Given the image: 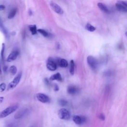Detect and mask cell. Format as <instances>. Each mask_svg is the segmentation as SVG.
I'll list each match as a JSON object with an SVG mask.
<instances>
[{
	"label": "cell",
	"instance_id": "17",
	"mask_svg": "<svg viewBox=\"0 0 127 127\" xmlns=\"http://www.w3.org/2000/svg\"><path fill=\"white\" fill-rule=\"evenodd\" d=\"M29 29L32 35H35L37 33V30L36 25H30L29 26Z\"/></svg>",
	"mask_w": 127,
	"mask_h": 127
},
{
	"label": "cell",
	"instance_id": "16",
	"mask_svg": "<svg viewBox=\"0 0 127 127\" xmlns=\"http://www.w3.org/2000/svg\"><path fill=\"white\" fill-rule=\"evenodd\" d=\"M50 80H58L61 81L62 80V78L61 74L60 73L55 74L52 76H51L50 78Z\"/></svg>",
	"mask_w": 127,
	"mask_h": 127
},
{
	"label": "cell",
	"instance_id": "27",
	"mask_svg": "<svg viewBox=\"0 0 127 127\" xmlns=\"http://www.w3.org/2000/svg\"><path fill=\"white\" fill-rule=\"evenodd\" d=\"M54 89L56 91H57L59 90V87L58 86L57 84H54Z\"/></svg>",
	"mask_w": 127,
	"mask_h": 127
},
{
	"label": "cell",
	"instance_id": "12",
	"mask_svg": "<svg viewBox=\"0 0 127 127\" xmlns=\"http://www.w3.org/2000/svg\"><path fill=\"white\" fill-rule=\"evenodd\" d=\"M0 31L4 34V35L7 37L8 38L9 37V33L7 29V28L5 27V25L4 24V23L0 17Z\"/></svg>",
	"mask_w": 127,
	"mask_h": 127
},
{
	"label": "cell",
	"instance_id": "4",
	"mask_svg": "<svg viewBox=\"0 0 127 127\" xmlns=\"http://www.w3.org/2000/svg\"><path fill=\"white\" fill-rule=\"evenodd\" d=\"M21 77H22V73L20 72L16 76L13 81H12L9 84H8L7 89L9 90L14 88L17 86L18 85V84L20 82Z\"/></svg>",
	"mask_w": 127,
	"mask_h": 127
},
{
	"label": "cell",
	"instance_id": "31",
	"mask_svg": "<svg viewBox=\"0 0 127 127\" xmlns=\"http://www.w3.org/2000/svg\"><path fill=\"white\" fill-rule=\"evenodd\" d=\"M2 73V68H1V64H0V75H1Z\"/></svg>",
	"mask_w": 127,
	"mask_h": 127
},
{
	"label": "cell",
	"instance_id": "14",
	"mask_svg": "<svg viewBox=\"0 0 127 127\" xmlns=\"http://www.w3.org/2000/svg\"><path fill=\"white\" fill-rule=\"evenodd\" d=\"M56 63H57L59 66L62 67H66L68 66L67 61L64 59L59 58L56 61Z\"/></svg>",
	"mask_w": 127,
	"mask_h": 127
},
{
	"label": "cell",
	"instance_id": "2",
	"mask_svg": "<svg viewBox=\"0 0 127 127\" xmlns=\"http://www.w3.org/2000/svg\"><path fill=\"white\" fill-rule=\"evenodd\" d=\"M87 62L90 68L94 71H96L98 68V62L96 59L92 56H89L87 58Z\"/></svg>",
	"mask_w": 127,
	"mask_h": 127
},
{
	"label": "cell",
	"instance_id": "10",
	"mask_svg": "<svg viewBox=\"0 0 127 127\" xmlns=\"http://www.w3.org/2000/svg\"><path fill=\"white\" fill-rule=\"evenodd\" d=\"M87 119L85 117L79 115H75L73 118L74 122L77 125H81L86 122Z\"/></svg>",
	"mask_w": 127,
	"mask_h": 127
},
{
	"label": "cell",
	"instance_id": "6",
	"mask_svg": "<svg viewBox=\"0 0 127 127\" xmlns=\"http://www.w3.org/2000/svg\"><path fill=\"white\" fill-rule=\"evenodd\" d=\"M46 67L51 71H54L57 69V63L55 60L52 58H49L47 61Z\"/></svg>",
	"mask_w": 127,
	"mask_h": 127
},
{
	"label": "cell",
	"instance_id": "25",
	"mask_svg": "<svg viewBox=\"0 0 127 127\" xmlns=\"http://www.w3.org/2000/svg\"><path fill=\"white\" fill-rule=\"evenodd\" d=\"M6 88V84L5 83H2L0 84V91L3 92Z\"/></svg>",
	"mask_w": 127,
	"mask_h": 127
},
{
	"label": "cell",
	"instance_id": "13",
	"mask_svg": "<svg viewBox=\"0 0 127 127\" xmlns=\"http://www.w3.org/2000/svg\"><path fill=\"white\" fill-rule=\"evenodd\" d=\"M78 91H79L78 88L74 86H70L67 88V93L72 95L76 94Z\"/></svg>",
	"mask_w": 127,
	"mask_h": 127
},
{
	"label": "cell",
	"instance_id": "7",
	"mask_svg": "<svg viewBox=\"0 0 127 127\" xmlns=\"http://www.w3.org/2000/svg\"><path fill=\"white\" fill-rule=\"evenodd\" d=\"M116 7L118 11L122 12H127V3L126 1H117L116 4Z\"/></svg>",
	"mask_w": 127,
	"mask_h": 127
},
{
	"label": "cell",
	"instance_id": "23",
	"mask_svg": "<svg viewBox=\"0 0 127 127\" xmlns=\"http://www.w3.org/2000/svg\"><path fill=\"white\" fill-rule=\"evenodd\" d=\"M5 43H3L2 45V49H1V60L2 62H3L4 61V53H5Z\"/></svg>",
	"mask_w": 127,
	"mask_h": 127
},
{
	"label": "cell",
	"instance_id": "5",
	"mask_svg": "<svg viewBox=\"0 0 127 127\" xmlns=\"http://www.w3.org/2000/svg\"><path fill=\"white\" fill-rule=\"evenodd\" d=\"M29 112V111L28 108H23L20 109V110L15 114L14 118L15 119H21V118H22L25 116H27Z\"/></svg>",
	"mask_w": 127,
	"mask_h": 127
},
{
	"label": "cell",
	"instance_id": "8",
	"mask_svg": "<svg viewBox=\"0 0 127 127\" xmlns=\"http://www.w3.org/2000/svg\"><path fill=\"white\" fill-rule=\"evenodd\" d=\"M36 98L40 102L46 103H49L50 102V99L48 96L44 94H41V93H38L36 95Z\"/></svg>",
	"mask_w": 127,
	"mask_h": 127
},
{
	"label": "cell",
	"instance_id": "9",
	"mask_svg": "<svg viewBox=\"0 0 127 127\" xmlns=\"http://www.w3.org/2000/svg\"><path fill=\"white\" fill-rule=\"evenodd\" d=\"M50 5L52 9L55 13H56L58 14H62L64 13V11H63L62 8L61 7L59 6L56 3H55L53 2H50Z\"/></svg>",
	"mask_w": 127,
	"mask_h": 127
},
{
	"label": "cell",
	"instance_id": "21",
	"mask_svg": "<svg viewBox=\"0 0 127 127\" xmlns=\"http://www.w3.org/2000/svg\"><path fill=\"white\" fill-rule=\"evenodd\" d=\"M9 72L12 75H15L16 74V73H17L16 67L15 66H11V67H10V69H9Z\"/></svg>",
	"mask_w": 127,
	"mask_h": 127
},
{
	"label": "cell",
	"instance_id": "29",
	"mask_svg": "<svg viewBox=\"0 0 127 127\" xmlns=\"http://www.w3.org/2000/svg\"><path fill=\"white\" fill-rule=\"evenodd\" d=\"M5 6L4 5H0V11H3L5 9Z\"/></svg>",
	"mask_w": 127,
	"mask_h": 127
},
{
	"label": "cell",
	"instance_id": "18",
	"mask_svg": "<svg viewBox=\"0 0 127 127\" xmlns=\"http://www.w3.org/2000/svg\"><path fill=\"white\" fill-rule=\"evenodd\" d=\"M16 12H17V9L16 8H13V9H12L9 14H8V19H13L14 17L15 16L16 13Z\"/></svg>",
	"mask_w": 127,
	"mask_h": 127
},
{
	"label": "cell",
	"instance_id": "32",
	"mask_svg": "<svg viewBox=\"0 0 127 127\" xmlns=\"http://www.w3.org/2000/svg\"><path fill=\"white\" fill-rule=\"evenodd\" d=\"M33 127V126H31V127Z\"/></svg>",
	"mask_w": 127,
	"mask_h": 127
},
{
	"label": "cell",
	"instance_id": "1",
	"mask_svg": "<svg viewBox=\"0 0 127 127\" xmlns=\"http://www.w3.org/2000/svg\"><path fill=\"white\" fill-rule=\"evenodd\" d=\"M19 108L18 105H13L6 108L0 112V119L5 118L14 112Z\"/></svg>",
	"mask_w": 127,
	"mask_h": 127
},
{
	"label": "cell",
	"instance_id": "22",
	"mask_svg": "<svg viewBox=\"0 0 127 127\" xmlns=\"http://www.w3.org/2000/svg\"><path fill=\"white\" fill-rule=\"evenodd\" d=\"M37 31L41 33V34L43 35L44 37H47L49 36V33L47 32L46 30L43 29H39L37 30Z\"/></svg>",
	"mask_w": 127,
	"mask_h": 127
},
{
	"label": "cell",
	"instance_id": "19",
	"mask_svg": "<svg viewBox=\"0 0 127 127\" xmlns=\"http://www.w3.org/2000/svg\"><path fill=\"white\" fill-rule=\"evenodd\" d=\"M70 73L71 75H74V63L73 60H71L70 62Z\"/></svg>",
	"mask_w": 127,
	"mask_h": 127
},
{
	"label": "cell",
	"instance_id": "26",
	"mask_svg": "<svg viewBox=\"0 0 127 127\" xmlns=\"http://www.w3.org/2000/svg\"><path fill=\"white\" fill-rule=\"evenodd\" d=\"M99 119H100L101 120H102V121H104L105 119V115H104L103 114H102V113H101V114H100L99 115Z\"/></svg>",
	"mask_w": 127,
	"mask_h": 127
},
{
	"label": "cell",
	"instance_id": "30",
	"mask_svg": "<svg viewBox=\"0 0 127 127\" xmlns=\"http://www.w3.org/2000/svg\"><path fill=\"white\" fill-rule=\"evenodd\" d=\"M4 99V97H0V103H1L2 102H3Z\"/></svg>",
	"mask_w": 127,
	"mask_h": 127
},
{
	"label": "cell",
	"instance_id": "28",
	"mask_svg": "<svg viewBox=\"0 0 127 127\" xmlns=\"http://www.w3.org/2000/svg\"><path fill=\"white\" fill-rule=\"evenodd\" d=\"M44 82H45V83L47 84V86H49V84H50L49 80H48L47 78H45V79H44Z\"/></svg>",
	"mask_w": 127,
	"mask_h": 127
},
{
	"label": "cell",
	"instance_id": "15",
	"mask_svg": "<svg viewBox=\"0 0 127 127\" xmlns=\"http://www.w3.org/2000/svg\"><path fill=\"white\" fill-rule=\"evenodd\" d=\"M97 6L102 11V12L106 13H110L109 9L108 8V7L104 5V4L102 3H98L97 4Z\"/></svg>",
	"mask_w": 127,
	"mask_h": 127
},
{
	"label": "cell",
	"instance_id": "20",
	"mask_svg": "<svg viewBox=\"0 0 127 127\" xmlns=\"http://www.w3.org/2000/svg\"><path fill=\"white\" fill-rule=\"evenodd\" d=\"M86 29L90 32H93L95 30L96 28L90 23H87L86 25Z\"/></svg>",
	"mask_w": 127,
	"mask_h": 127
},
{
	"label": "cell",
	"instance_id": "11",
	"mask_svg": "<svg viewBox=\"0 0 127 127\" xmlns=\"http://www.w3.org/2000/svg\"><path fill=\"white\" fill-rule=\"evenodd\" d=\"M19 54V52L18 50H14L12 51L9 55L8 56L7 59V62H12L14 60H16L17 57H18V55Z\"/></svg>",
	"mask_w": 127,
	"mask_h": 127
},
{
	"label": "cell",
	"instance_id": "3",
	"mask_svg": "<svg viewBox=\"0 0 127 127\" xmlns=\"http://www.w3.org/2000/svg\"><path fill=\"white\" fill-rule=\"evenodd\" d=\"M58 116L62 120H69L71 118L70 112L65 108H62L58 112Z\"/></svg>",
	"mask_w": 127,
	"mask_h": 127
},
{
	"label": "cell",
	"instance_id": "24",
	"mask_svg": "<svg viewBox=\"0 0 127 127\" xmlns=\"http://www.w3.org/2000/svg\"><path fill=\"white\" fill-rule=\"evenodd\" d=\"M58 103L59 105L62 106H65L67 104V101L64 99H61L58 100Z\"/></svg>",
	"mask_w": 127,
	"mask_h": 127
}]
</instances>
